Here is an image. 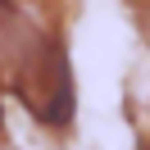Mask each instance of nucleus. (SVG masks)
Returning <instances> with one entry per match:
<instances>
[{
  "instance_id": "1",
  "label": "nucleus",
  "mask_w": 150,
  "mask_h": 150,
  "mask_svg": "<svg viewBox=\"0 0 150 150\" xmlns=\"http://www.w3.org/2000/svg\"><path fill=\"white\" fill-rule=\"evenodd\" d=\"M0 77L32 118L50 127L73 118V77L50 0H0Z\"/></svg>"
},
{
  "instance_id": "2",
  "label": "nucleus",
  "mask_w": 150,
  "mask_h": 150,
  "mask_svg": "<svg viewBox=\"0 0 150 150\" xmlns=\"http://www.w3.org/2000/svg\"><path fill=\"white\" fill-rule=\"evenodd\" d=\"M141 150H150V137H146V141H141Z\"/></svg>"
},
{
  "instance_id": "3",
  "label": "nucleus",
  "mask_w": 150,
  "mask_h": 150,
  "mask_svg": "<svg viewBox=\"0 0 150 150\" xmlns=\"http://www.w3.org/2000/svg\"><path fill=\"white\" fill-rule=\"evenodd\" d=\"M0 150H5V146H0Z\"/></svg>"
}]
</instances>
